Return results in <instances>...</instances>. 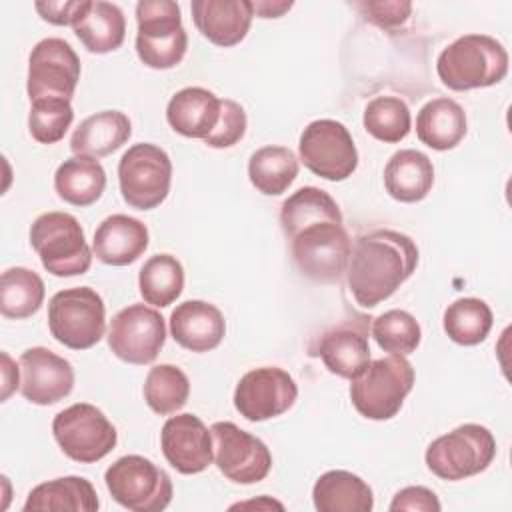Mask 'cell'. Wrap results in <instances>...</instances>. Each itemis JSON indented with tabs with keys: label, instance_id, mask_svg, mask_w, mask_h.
I'll list each match as a JSON object with an SVG mask.
<instances>
[{
	"label": "cell",
	"instance_id": "obj_41",
	"mask_svg": "<svg viewBox=\"0 0 512 512\" xmlns=\"http://www.w3.org/2000/svg\"><path fill=\"white\" fill-rule=\"evenodd\" d=\"M356 8L364 14L366 20L380 28L402 26L412 12L410 2H360Z\"/></svg>",
	"mask_w": 512,
	"mask_h": 512
},
{
	"label": "cell",
	"instance_id": "obj_30",
	"mask_svg": "<svg viewBox=\"0 0 512 512\" xmlns=\"http://www.w3.org/2000/svg\"><path fill=\"white\" fill-rule=\"evenodd\" d=\"M76 38L92 54H108L126 38V18L120 6L104 0L90 2L86 14L74 26Z\"/></svg>",
	"mask_w": 512,
	"mask_h": 512
},
{
	"label": "cell",
	"instance_id": "obj_5",
	"mask_svg": "<svg viewBox=\"0 0 512 512\" xmlns=\"http://www.w3.org/2000/svg\"><path fill=\"white\" fill-rule=\"evenodd\" d=\"M136 22V54L144 66L168 70L182 62L188 48V34L176 2L140 0L136 4Z\"/></svg>",
	"mask_w": 512,
	"mask_h": 512
},
{
	"label": "cell",
	"instance_id": "obj_23",
	"mask_svg": "<svg viewBox=\"0 0 512 512\" xmlns=\"http://www.w3.org/2000/svg\"><path fill=\"white\" fill-rule=\"evenodd\" d=\"M220 106L222 98L214 92L200 86H188L170 98L166 120L174 132L186 138L204 140L220 120Z\"/></svg>",
	"mask_w": 512,
	"mask_h": 512
},
{
	"label": "cell",
	"instance_id": "obj_31",
	"mask_svg": "<svg viewBox=\"0 0 512 512\" xmlns=\"http://www.w3.org/2000/svg\"><path fill=\"white\" fill-rule=\"evenodd\" d=\"M298 176V158L286 146H262L248 160L252 186L266 196H280Z\"/></svg>",
	"mask_w": 512,
	"mask_h": 512
},
{
	"label": "cell",
	"instance_id": "obj_33",
	"mask_svg": "<svg viewBox=\"0 0 512 512\" xmlns=\"http://www.w3.org/2000/svg\"><path fill=\"white\" fill-rule=\"evenodd\" d=\"M138 288L146 304L166 308L184 288V268L172 254L150 256L138 272Z\"/></svg>",
	"mask_w": 512,
	"mask_h": 512
},
{
	"label": "cell",
	"instance_id": "obj_24",
	"mask_svg": "<svg viewBox=\"0 0 512 512\" xmlns=\"http://www.w3.org/2000/svg\"><path fill=\"white\" fill-rule=\"evenodd\" d=\"M434 184L432 160L414 148L398 150L384 166L386 192L404 204L420 202L428 196Z\"/></svg>",
	"mask_w": 512,
	"mask_h": 512
},
{
	"label": "cell",
	"instance_id": "obj_27",
	"mask_svg": "<svg viewBox=\"0 0 512 512\" xmlns=\"http://www.w3.org/2000/svg\"><path fill=\"white\" fill-rule=\"evenodd\" d=\"M318 512H370L374 508L372 488L348 470L324 472L312 488Z\"/></svg>",
	"mask_w": 512,
	"mask_h": 512
},
{
	"label": "cell",
	"instance_id": "obj_8",
	"mask_svg": "<svg viewBox=\"0 0 512 512\" xmlns=\"http://www.w3.org/2000/svg\"><path fill=\"white\" fill-rule=\"evenodd\" d=\"M30 244L42 266L60 278L88 272L92 250L80 222L68 212H44L30 226Z\"/></svg>",
	"mask_w": 512,
	"mask_h": 512
},
{
	"label": "cell",
	"instance_id": "obj_7",
	"mask_svg": "<svg viewBox=\"0 0 512 512\" xmlns=\"http://www.w3.org/2000/svg\"><path fill=\"white\" fill-rule=\"evenodd\" d=\"M496 456V440L486 426L460 424L438 436L426 448L428 470L448 482H458L484 472Z\"/></svg>",
	"mask_w": 512,
	"mask_h": 512
},
{
	"label": "cell",
	"instance_id": "obj_20",
	"mask_svg": "<svg viewBox=\"0 0 512 512\" xmlns=\"http://www.w3.org/2000/svg\"><path fill=\"white\" fill-rule=\"evenodd\" d=\"M190 12L198 32L222 48L240 44L254 18L250 0H194Z\"/></svg>",
	"mask_w": 512,
	"mask_h": 512
},
{
	"label": "cell",
	"instance_id": "obj_4",
	"mask_svg": "<svg viewBox=\"0 0 512 512\" xmlns=\"http://www.w3.org/2000/svg\"><path fill=\"white\" fill-rule=\"evenodd\" d=\"M350 400L356 412L368 420L394 418L414 386V368L406 356H386L370 360L368 366L350 380Z\"/></svg>",
	"mask_w": 512,
	"mask_h": 512
},
{
	"label": "cell",
	"instance_id": "obj_32",
	"mask_svg": "<svg viewBox=\"0 0 512 512\" xmlns=\"http://www.w3.org/2000/svg\"><path fill=\"white\" fill-rule=\"evenodd\" d=\"M44 294V282L34 270L12 266L0 276V312L6 318L22 320L36 314Z\"/></svg>",
	"mask_w": 512,
	"mask_h": 512
},
{
	"label": "cell",
	"instance_id": "obj_22",
	"mask_svg": "<svg viewBox=\"0 0 512 512\" xmlns=\"http://www.w3.org/2000/svg\"><path fill=\"white\" fill-rule=\"evenodd\" d=\"M148 240L150 234L144 222L128 214H112L98 224L92 250L108 266H128L146 252Z\"/></svg>",
	"mask_w": 512,
	"mask_h": 512
},
{
	"label": "cell",
	"instance_id": "obj_44",
	"mask_svg": "<svg viewBox=\"0 0 512 512\" xmlns=\"http://www.w3.org/2000/svg\"><path fill=\"white\" fill-rule=\"evenodd\" d=\"M252 8H254V14L260 18H280L284 12L292 8V2L260 0V2H252Z\"/></svg>",
	"mask_w": 512,
	"mask_h": 512
},
{
	"label": "cell",
	"instance_id": "obj_45",
	"mask_svg": "<svg viewBox=\"0 0 512 512\" xmlns=\"http://www.w3.org/2000/svg\"><path fill=\"white\" fill-rule=\"evenodd\" d=\"M246 506H256V508H278V510H282V508H284L280 502H276V500H270V498H266V496H262L260 500H252V502L234 504L232 508H246Z\"/></svg>",
	"mask_w": 512,
	"mask_h": 512
},
{
	"label": "cell",
	"instance_id": "obj_42",
	"mask_svg": "<svg viewBox=\"0 0 512 512\" xmlns=\"http://www.w3.org/2000/svg\"><path fill=\"white\" fill-rule=\"evenodd\" d=\"M392 512L398 510H424V512H438L440 500L438 496L426 486H406L398 490L388 506Z\"/></svg>",
	"mask_w": 512,
	"mask_h": 512
},
{
	"label": "cell",
	"instance_id": "obj_25",
	"mask_svg": "<svg viewBox=\"0 0 512 512\" xmlns=\"http://www.w3.org/2000/svg\"><path fill=\"white\" fill-rule=\"evenodd\" d=\"M132 136V122L120 110H102L84 118L72 132L70 150L78 156L102 158L122 148Z\"/></svg>",
	"mask_w": 512,
	"mask_h": 512
},
{
	"label": "cell",
	"instance_id": "obj_40",
	"mask_svg": "<svg viewBox=\"0 0 512 512\" xmlns=\"http://www.w3.org/2000/svg\"><path fill=\"white\" fill-rule=\"evenodd\" d=\"M92 0H46L36 2L34 8L42 20L54 26H76V22L86 14Z\"/></svg>",
	"mask_w": 512,
	"mask_h": 512
},
{
	"label": "cell",
	"instance_id": "obj_29",
	"mask_svg": "<svg viewBox=\"0 0 512 512\" xmlns=\"http://www.w3.org/2000/svg\"><path fill=\"white\" fill-rule=\"evenodd\" d=\"M100 508L98 494L90 480L82 476H62L38 484L30 490L24 510H74L96 512Z\"/></svg>",
	"mask_w": 512,
	"mask_h": 512
},
{
	"label": "cell",
	"instance_id": "obj_19",
	"mask_svg": "<svg viewBox=\"0 0 512 512\" xmlns=\"http://www.w3.org/2000/svg\"><path fill=\"white\" fill-rule=\"evenodd\" d=\"M368 320L362 314L340 320L326 330L316 346V354L330 374L340 378H356L370 362Z\"/></svg>",
	"mask_w": 512,
	"mask_h": 512
},
{
	"label": "cell",
	"instance_id": "obj_37",
	"mask_svg": "<svg viewBox=\"0 0 512 512\" xmlns=\"http://www.w3.org/2000/svg\"><path fill=\"white\" fill-rule=\"evenodd\" d=\"M372 336L384 352L394 356H408L416 352L422 340V330L410 312L394 308L374 318Z\"/></svg>",
	"mask_w": 512,
	"mask_h": 512
},
{
	"label": "cell",
	"instance_id": "obj_34",
	"mask_svg": "<svg viewBox=\"0 0 512 512\" xmlns=\"http://www.w3.org/2000/svg\"><path fill=\"white\" fill-rule=\"evenodd\" d=\"M494 324L490 306L480 298H458L444 310L442 326L448 338L460 346H476L486 340Z\"/></svg>",
	"mask_w": 512,
	"mask_h": 512
},
{
	"label": "cell",
	"instance_id": "obj_2",
	"mask_svg": "<svg viewBox=\"0 0 512 512\" xmlns=\"http://www.w3.org/2000/svg\"><path fill=\"white\" fill-rule=\"evenodd\" d=\"M418 246L398 230H372L362 234L350 250L346 280L362 308L388 300L416 270Z\"/></svg>",
	"mask_w": 512,
	"mask_h": 512
},
{
	"label": "cell",
	"instance_id": "obj_21",
	"mask_svg": "<svg viewBox=\"0 0 512 512\" xmlns=\"http://www.w3.org/2000/svg\"><path fill=\"white\" fill-rule=\"evenodd\" d=\"M170 334L190 352H210L226 334V320L218 306L204 300L180 302L170 314Z\"/></svg>",
	"mask_w": 512,
	"mask_h": 512
},
{
	"label": "cell",
	"instance_id": "obj_16",
	"mask_svg": "<svg viewBox=\"0 0 512 512\" xmlns=\"http://www.w3.org/2000/svg\"><path fill=\"white\" fill-rule=\"evenodd\" d=\"M298 396L294 378L278 366L248 370L234 388V408L250 422H264L288 412Z\"/></svg>",
	"mask_w": 512,
	"mask_h": 512
},
{
	"label": "cell",
	"instance_id": "obj_6",
	"mask_svg": "<svg viewBox=\"0 0 512 512\" xmlns=\"http://www.w3.org/2000/svg\"><path fill=\"white\" fill-rule=\"evenodd\" d=\"M48 330L56 342L70 350H88L106 332V306L90 286L56 292L48 302Z\"/></svg>",
	"mask_w": 512,
	"mask_h": 512
},
{
	"label": "cell",
	"instance_id": "obj_10",
	"mask_svg": "<svg viewBox=\"0 0 512 512\" xmlns=\"http://www.w3.org/2000/svg\"><path fill=\"white\" fill-rule=\"evenodd\" d=\"M118 184L124 202L136 210L158 208L170 192L172 162L156 144L130 146L118 162Z\"/></svg>",
	"mask_w": 512,
	"mask_h": 512
},
{
	"label": "cell",
	"instance_id": "obj_39",
	"mask_svg": "<svg viewBox=\"0 0 512 512\" xmlns=\"http://www.w3.org/2000/svg\"><path fill=\"white\" fill-rule=\"evenodd\" d=\"M246 124L248 120L244 108L230 98H222L220 120L210 136L204 138V144H208L210 148H230L244 138Z\"/></svg>",
	"mask_w": 512,
	"mask_h": 512
},
{
	"label": "cell",
	"instance_id": "obj_14",
	"mask_svg": "<svg viewBox=\"0 0 512 512\" xmlns=\"http://www.w3.org/2000/svg\"><path fill=\"white\" fill-rule=\"evenodd\" d=\"M80 80V58L62 38H44L30 50L26 92L30 100H72Z\"/></svg>",
	"mask_w": 512,
	"mask_h": 512
},
{
	"label": "cell",
	"instance_id": "obj_36",
	"mask_svg": "<svg viewBox=\"0 0 512 512\" xmlns=\"http://www.w3.org/2000/svg\"><path fill=\"white\" fill-rule=\"evenodd\" d=\"M364 130L386 144L404 140L412 128V116L408 104L398 96H376L372 98L362 116Z\"/></svg>",
	"mask_w": 512,
	"mask_h": 512
},
{
	"label": "cell",
	"instance_id": "obj_15",
	"mask_svg": "<svg viewBox=\"0 0 512 512\" xmlns=\"http://www.w3.org/2000/svg\"><path fill=\"white\" fill-rule=\"evenodd\" d=\"M210 432L214 440V462L230 482L256 484L268 476L272 454L260 438L234 422H214Z\"/></svg>",
	"mask_w": 512,
	"mask_h": 512
},
{
	"label": "cell",
	"instance_id": "obj_12",
	"mask_svg": "<svg viewBox=\"0 0 512 512\" xmlns=\"http://www.w3.org/2000/svg\"><path fill=\"white\" fill-rule=\"evenodd\" d=\"M298 154L310 172L330 182H342L358 168L352 134L342 122L330 118L314 120L302 130Z\"/></svg>",
	"mask_w": 512,
	"mask_h": 512
},
{
	"label": "cell",
	"instance_id": "obj_43",
	"mask_svg": "<svg viewBox=\"0 0 512 512\" xmlns=\"http://www.w3.org/2000/svg\"><path fill=\"white\" fill-rule=\"evenodd\" d=\"M18 388V368L16 364L12 362V358L2 352V402L8 400V396Z\"/></svg>",
	"mask_w": 512,
	"mask_h": 512
},
{
	"label": "cell",
	"instance_id": "obj_13",
	"mask_svg": "<svg viewBox=\"0 0 512 512\" xmlns=\"http://www.w3.org/2000/svg\"><path fill=\"white\" fill-rule=\"evenodd\" d=\"M166 342V324L158 310L130 304L116 312L108 328V346L126 364L144 366L156 360Z\"/></svg>",
	"mask_w": 512,
	"mask_h": 512
},
{
	"label": "cell",
	"instance_id": "obj_11",
	"mask_svg": "<svg viewBox=\"0 0 512 512\" xmlns=\"http://www.w3.org/2000/svg\"><path fill=\"white\" fill-rule=\"evenodd\" d=\"M52 434L60 450L80 464L102 460L118 442L114 424L100 408L88 402H78L58 412L52 420Z\"/></svg>",
	"mask_w": 512,
	"mask_h": 512
},
{
	"label": "cell",
	"instance_id": "obj_18",
	"mask_svg": "<svg viewBox=\"0 0 512 512\" xmlns=\"http://www.w3.org/2000/svg\"><path fill=\"white\" fill-rule=\"evenodd\" d=\"M162 454L180 474H200L214 460V440L194 414L170 416L160 432Z\"/></svg>",
	"mask_w": 512,
	"mask_h": 512
},
{
	"label": "cell",
	"instance_id": "obj_38",
	"mask_svg": "<svg viewBox=\"0 0 512 512\" xmlns=\"http://www.w3.org/2000/svg\"><path fill=\"white\" fill-rule=\"evenodd\" d=\"M74 120L70 100L64 98H38L32 100L28 114V130L40 144H56L64 138Z\"/></svg>",
	"mask_w": 512,
	"mask_h": 512
},
{
	"label": "cell",
	"instance_id": "obj_26",
	"mask_svg": "<svg viewBox=\"0 0 512 512\" xmlns=\"http://www.w3.org/2000/svg\"><path fill=\"white\" fill-rule=\"evenodd\" d=\"M466 130V112L452 98H434L416 116L418 140L438 152L456 148L466 136Z\"/></svg>",
	"mask_w": 512,
	"mask_h": 512
},
{
	"label": "cell",
	"instance_id": "obj_28",
	"mask_svg": "<svg viewBox=\"0 0 512 512\" xmlns=\"http://www.w3.org/2000/svg\"><path fill=\"white\" fill-rule=\"evenodd\" d=\"M106 188V172L96 158L78 156L64 160L54 172V190L60 200L72 206L94 204Z\"/></svg>",
	"mask_w": 512,
	"mask_h": 512
},
{
	"label": "cell",
	"instance_id": "obj_17",
	"mask_svg": "<svg viewBox=\"0 0 512 512\" xmlns=\"http://www.w3.org/2000/svg\"><path fill=\"white\" fill-rule=\"evenodd\" d=\"M18 366L22 374L20 392L32 404H56L64 400L74 388L72 364L44 346L24 350Z\"/></svg>",
	"mask_w": 512,
	"mask_h": 512
},
{
	"label": "cell",
	"instance_id": "obj_1",
	"mask_svg": "<svg viewBox=\"0 0 512 512\" xmlns=\"http://www.w3.org/2000/svg\"><path fill=\"white\" fill-rule=\"evenodd\" d=\"M280 226L290 240V252L302 276L318 284L338 282L346 274L350 236L334 202H302L280 214Z\"/></svg>",
	"mask_w": 512,
	"mask_h": 512
},
{
	"label": "cell",
	"instance_id": "obj_35",
	"mask_svg": "<svg viewBox=\"0 0 512 512\" xmlns=\"http://www.w3.org/2000/svg\"><path fill=\"white\" fill-rule=\"evenodd\" d=\"M190 396L188 376L174 364H158L148 370L144 380V400L160 416L176 414Z\"/></svg>",
	"mask_w": 512,
	"mask_h": 512
},
{
	"label": "cell",
	"instance_id": "obj_3",
	"mask_svg": "<svg viewBox=\"0 0 512 512\" xmlns=\"http://www.w3.org/2000/svg\"><path fill=\"white\" fill-rule=\"evenodd\" d=\"M436 72L442 84L456 92L488 88L506 78L508 52L488 34H464L440 52Z\"/></svg>",
	"mask_w": 512,
	"mask_h": 512
},
{
	"label": "cell",
	"instance_id": "obj_9",
	"mask_svg": "<svg viewBox=\"0 0 512 512\" xmlns=\"http://www.w3.org/2000/svg\"><path fill=\"white\" fill-rule=\"evenodd\" d=\"M110 496L132 512H160L172 500V480L152 460L128 454L118 458L104 474Z\"/></svg>",
	"mask_w": 512,
	"mask_h": 512
}]
</instances>
